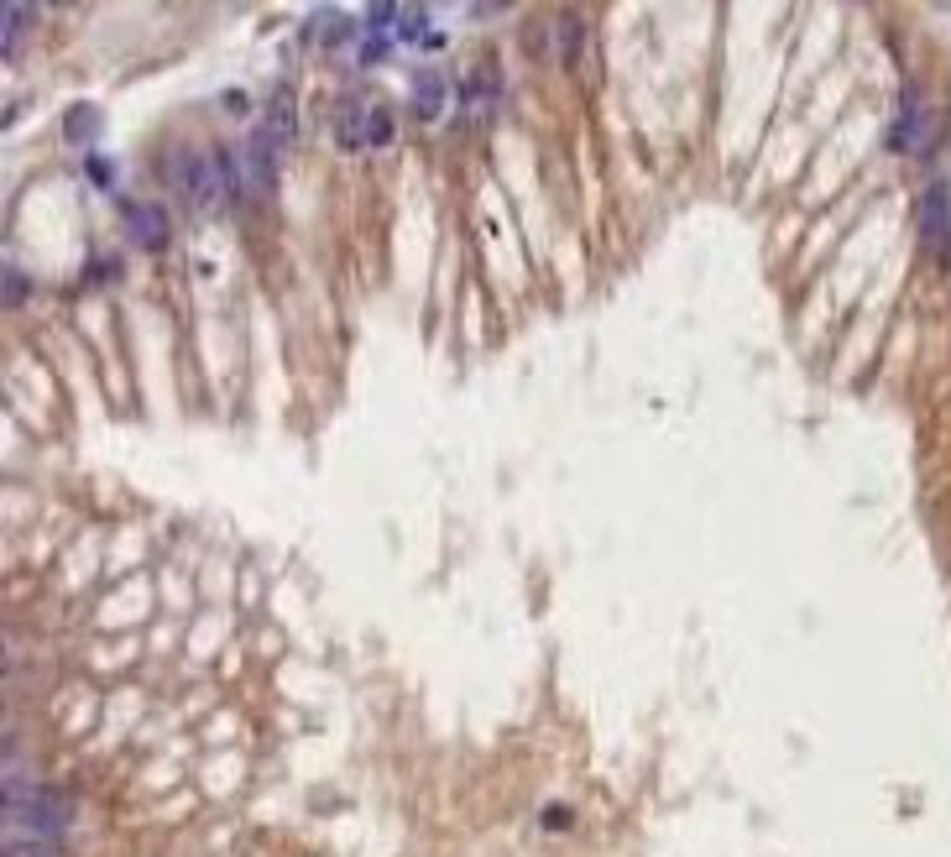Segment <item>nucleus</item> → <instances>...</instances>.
<instances>
[{
  "label": "nucleus",
  "instance_id": "9d476101",
  "mask_svg": "<svg viewBox=\"0 0 951 857\" xmlns=\"http://www.w3.org/2000/svg\"><path fill=\"white\" fill-rule=\"evenodd\" d=\"M554 32H560V63L565 68H581V58H586V16H575V11H565L560 21H554Z\"/></svg>",
  "mask_w": 951,
  "mask_h": 857
},
{
  "label": "nucleus",
  "instance_id": "4468645a",
  "mask_svg": "<svg viewBox=\"0 0 951 857\" xmlns=\"http://www.w3.org/2000/svg\"><path fill=\"white\" fill-rule=\"evenodd\" d=\"M0 857H58L53 842H37V837H16V831H6V847H0Z\"/></svg>",
  "mask_w": 951,
  "mask_h": 857
},
{
  "label": "nucleus",
  "instance_id": "2eb2a0df",
  "mask_svg": "<svg viewBox=\"0 0 951 857\" xmlns=\"http://www.w3.org/2000/svg\"><path fill=\"white\" fill-rule=\"evenodd\" d=\"M21 298H27V277L16 267H6V309H21Z\"/></svg>",
  "mask_w": 951,
  "mask_h": 857
},
{
  "label": "nucleus",
  "instance_id": "dca6fc26",
  "mask_svg": "<svg viewBox=\"0 0 951 857\" xmlns=\"http://www.w3.org/2000/svg\"><path fill=\"white\" fill-rule=\"evenodd\" d=\"M424 21H429V11H424V6H419V11H403V21H398V37H408V42H413V37H424Z\"/></svg>",
  "mask_w": 951,
  "mask_h": 857
},
{
  "label": "nucleus",
  "instance_id": "7ed1b4c3",
  "mask_svg": "<svg viewBox=\"0 0 951 857\" xmlns=\"http://www.w3.org/2000/svg\"><path fill=\"white\" fill-rule=\"evenodd\" d=\"M392 110L377 100V95H345L340 110H335V136H340V147H351V152H377L392 142Z\"/></svg>",
  "mask_w": 951,
  "mask_h": 857
},
{
  "label": "nucleus",
  "instance_id": "f03ea898",
  "mask_svg": "<svg viewBox=\"0 0 951 857\" xmlns=\"http://www.w3.org/2000/svg\"><path fill=\"white\" fill-rule=\"evenodd\" d=\"M178 189L189 194L194 210L220 215L241 194V173L230 168L225 152H194V157H178Z\"/></svg>",
  "mask_w": 951,
  "mask_h": 857
},
{
  "label": "nucleus",
  "instance_id": "f8f14e48",
  "mask_svg": "<svg viewBox=\"0 0 951 857\" xmlns=\"http://www.w3.org/2000/svg\"><path fill=\"white\" fill-rule=\"evenodd\" d=\"M68 142H79V147H95V136H100V110L95 105H79V110H68Z\"/></svg>",
  "mask_w": 951,
  "mask_h": 857
},
{
  "label": "nucleus",
  "instance_id": "f257e3e1",
  "mask_svg": "<svg viewBox=\"0 0 951 857\" xmlns=\"http://www.w3.org/2000/svg\"><path fill=\"white\" fill-rule=\"evenodd\" d=\"M68 821H74L68 795H58L53 784H42V779H21L16 769L6 774V826L16 831V837L53 842V837L68 831Z\"/></svg>",
  "mask_w": 951,
  "mask_h": 857
},
{
  "label": "nucleus",
  "instance_id": "9b49d317",
  "mask_svg": "<svg viewBox=\"0 0 951 857\" xmlns=\"http://www.w3.org/2000/svg\"><path fill=\"white\" fill-rule=\"evenodd\" d=\"M37 27V6H21V0H6L0 6V48H6V58L21 48V32Z\"/></svg>",
  "mask_w": 951,
  "mask_h": 857
},
{
  "label": "nucleus",
  "instance_id": "ddd939ff",
  "mask_svg": "<svg viewBox=\"0 0 951 857\" xmlns=\"http://www.w3.org/2000/svg\"><path fill=\"white\" fill-rule=\"evenodd\" d=\"M309 37H314V42H330V48H335V42L351 37V21H345L340 11H319V16L309 21Z\"/></svg>",
  "mask_w": 951,
  "mask_h": 857
},
{
  "label": "nucleus",
  "instance_id": "20e7f679",
  "mask_svg": "<svg viewBox=\"0 0 951 857\" xmlns=\"http://www.w3.org/2000/svg\"><path fill=\"white\" fill-rule=\"evenodd\" d=\"M920 246L936 251L941 267H951V194L941 178L925 183V194H920Z\"/></svg>",
  "mask_w": 951,
  "mask_h": 857
},
{
  "label": "nucleus",
  "instance_id": "39448f33",
  "mask_svg": "<svg viewBox=\"0 0 951 857\" xmlns=\"http://www.w3.org/2000/svg\"><path fill=\"white\" fill-rule=\"evenodd\" d=\"M277 152L267 136H262V126L246 136V147H241V194H251V199H272V189H277Z\"/></svg>",
  "mask_w": 951,
  "mask_h": 857
},
{
  "label": "nucleus",
  "instance_id": "0eeeda50",
  "mask_svg": "<svg viewBox=\"0 0 951 857\" xmlns=\"http://www.w3.org/2000/svg\"><path fill=\"white\" fill-rule=\"evenodd\" d=\"M262 136L277 147V152H288L293 147V136H298V115H293V100L288 95H277L267 105V121H262Z\"/></svg>",
  "mask_w": 951,
  "mask_h": 857
},
{
  "label": "nucleus",
  "instance_id": "1a4fd4ad",
  "mask_svg": "<svg viewBox=\"0 0 951 857\" xmlns=\"http://www.w3.org/2000/svg\"><path fill=\"white\" fill-rule=\"evenodd\" d=\"M439 105H445V79H439V68H419L413 74V110H419V121H439Z\"/></svg>",
  "mask_w": 951,
  "mask_h": 857
},
{
  "label": "nucleus",
  "instance_id": "6e6552de",
  "mask_svg": "<svg viewBox=\"0 0 951 857\" xmlns=\"http://www.w3.org/2000/svg\"><path fill=\"white\" fill-rule=\"evenodd\" d=\"M497 95H502V84H497L492 74H471L466 84H460V100H466L471 121H486V115L497 110Z\"/></svg>",
  "mask_w": 951,
  "mask_h": 857
},
{
  "label": "nucleus",
  "instance_id": "423d86ee",
  "mask_svg": "<svg viewBox=\"0 0 951 857\" xmlns=\"http://www.w3.org/2000/svg\"><path fill=\"white\" fill-rule=\"evenodd\" d=\"M126 230H131V241L142 251H162V246H168V210H162V204L131 199L126 204Z\"/></svg>",
  "mask_w": 951,
  "mask_h": 857
}]
</instances>
